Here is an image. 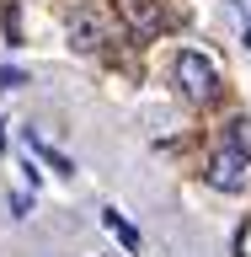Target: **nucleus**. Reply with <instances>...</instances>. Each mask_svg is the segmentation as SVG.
Masks as SVG:
<instances>
[{
	"label": "nucleus",
	"mask_w": 251,
	"mask_h": 257,
	"mask_svg": "<svg viewBox=\"0 0 251 257\" xmlns=\"http://www.w3.org/2000/svg\"><path fill=\"white\" fill-rule=\"evenodd\" d=\"M240 32H246V48H251V22H240Z\"/></svg>",
	"instance_id": "nucleus-8"
},
{
	"label": "nucleus",
	"mask_w": 251,
	"mask_h": 257,
	"mask_svg": "<svg viewBox=\"0 0 251 257\" xmlns=\"http://www.w3.org/2000/svg\"><path fill=\"white\" fill-rule=\"evenodd\" d=\"M0 150H6V123H0Z\"/></svg>",
	"instance_id": "nucleus-9"
},
{
	"label": "nucleus",
	"mask_w": 251,
	"mask_h": 257,
	"mask_svg": "<svg viewBox=\"0 0 251 257\" xmlns=\"http://www.w3.org/2000/svg\"><path fill=\"white\" fill-rule=\"evenodd\" d=\"M176 86H182L187 102H214V96H219V70H214V59L198 54V48H182V54H176Z\"/></svg>",
	"instance_id": "nucleus-1"
},
{
	"label": "nucleus",
	"mask_w": 251,
	"mask_h": 257,
	"mask_svg": "<svg viewBox=\"0 0 251 257\" xmlns=\"http://www.w3.org/2000/svg\"><path fill=\"white\" fill-rule=\"evenodd\" d=\"M102 225H107L118 241H123V252H139V246H144V241H139V230H134V225H128L118 209H102Z\"/></svg>",
	"instance_id": "nucleus-4"
},
{
	"label": "nucleus",
	"mask_w": 251,
	"mask_h": 257,
	"mask_svg": "<svg viewBox=\"0 0 251 257\" xmlns=\"http://www.w3.org/2000/svg\"><path fill=\"white\" fill-rule=\"evenodd\" d=\"M230 145H240V150L251 156V123H246V118H235V123H230Z\"/></svg>",
	"instance_id": "nucleus-7"
},
{
	"label": "nucleus",
	"mask_w": 251,
	"mask_h": 257,
	"mask_svg": "<svg viewBox=\"0 0 251 257\" xmlns=\"http://www.w3.org/2000/svg\"><path fill=\"white\" fill-rule=\"evenodd\" d=\"M22 86H27V75L16 64H0V91H22Z\"/></svg>",
	"instance_id": "nucleus-6"
},
{
	"label": "nucleus",
	"mask_w": 251,
	"mask_h": 257,
	"mask_svg": "<svg viewBox=\"0 0 251 257\" xmlns=\"http://www.w3.org/2000/svg\"><path fill=\"white\" fill-rule=\"evenodd\" d=\"M251 182V156L240 150V145L224 140L214 156H208V188H219V193H246Z\"/></svg>",
	"instance_id": "nucleus-2"
},
{
	"label": "nucleus",
	"mask_w": 251,
	"mask_h": 257,
	"mask_svg": "<svg viewBox=\"0 0 251 257\" xmlns=\"http://www.w3.org/2000/svg\"><path fill=\"white\" fill-rule=\"evenodd\" d=\"M27 145H32V150H38V156H43V161H48V166H54L59 177H75V161H70V156H59L54 145H43L38 134H32V128H27Z\"/></svg>",
	"instance_id": "nucleus-5"
},
{
	"label": "nucleus",
	"mask_w": 251,
	"mask_h": 257,
	"mask_svg": "<svg viewBox=\"0 0 251 257\" xmlns=\"http://www.w3.org/2000/svg\"><path fill=\"white\" fill-rule=\"evenodd\" d=\"M70 43L86 48V54H91V48H102V43H107V22H102V16H91V11H75V16H70Z\"/></svg>",
	"instance_id": "nucleus-3"
}]
</instances>
